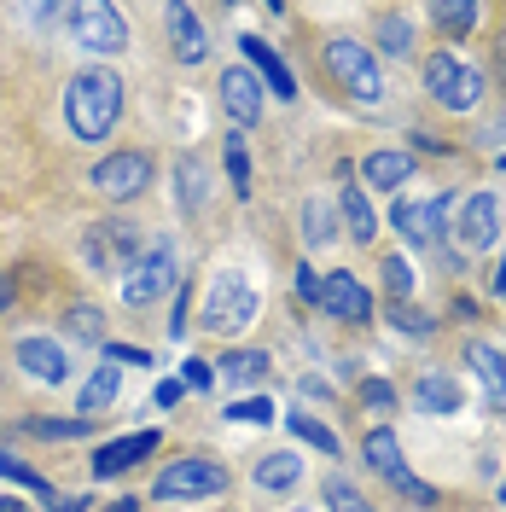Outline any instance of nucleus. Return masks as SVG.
<instances>
[{"mask_svg":"<svg viewBox=\"0 0 506 512\" xmlns=\"http://www.w3.org/2000/svg\"><path fill=\"white\" fill-rule=\"evenodd\" d=\"M123 117V76L117 70H82L64 88V123L76 140H105Z\"/></svg>","mask_w":506,"mask_h":512,"instance_id":"nucleus-1","label":"nucleus"},{"mask_svg":"<svg viewBox=\"0 0 506 512\" xmlns=\"http://www.w3.org/2000/svg\"><path fill=\"white\" fill-rule=\"evenodd\" d=\"M256 286L251 274H239V268H222L216 280H210V297H204V326L210 332H245L256 320Z\"/></svg>","mask_w":506,"mask_h":512,"instance_id":"nucleus-2","label":"nucleus"},{"mask_svg":"<svg viewBox=\"0 0 506 512\" xmlns=\"http://www.w3.org/2000/svg\"><path fill=\"white\" fill-rule=\"evenodd\" d=\"M326 70L349 88V99H361V105H379L384 99V76H379V64H373L367 41H355V35L326 41Z\"/></svg>","mask_w":506,"mask_h":512,"instance_id":"nucleus-3","label":"nucleus"},{"mask_svg":"<svg viewBox=\"0 0 506 512\" xmlns=\"http://www.w3.org/2000/svg\"><path fill=\"white\" fill-rule=\"evenodd\" d=\"M64 18H70L76 47H88V53H117V47H128V24H123V12H117L111 0H82V6H64Z\"/></svg>","mask_w":506,"mask_h":512,"instance_id":"nucleus-4","label":"nucleus"},{"mask_svg":"<svg viewBox=\"0 0 506 512\" xmlns=\"http://www.w3.org/2000/svg\"><path fill=\"white\" fill-rule=\"evenodd\" d=\"M169 286H175V245L158 239V245H146L140 262L123 274V303L128 309H146V303H158Z\"/></svg>","mask_w":506,"mask_h":512,"instance_id":"nucleus-5","label":"nucleus"},{"mask_svg":"<svg viewBox=\"0 0 506 512\" xmlns=\"http://www.w3.org/2000/svg\"><path fill=\"white\" fill-rule=\"evenodd\" d=\"M425 88H431V99H437L443 111H472L477 99H483L477 70L460 64L454 53H431V59H425Z\"/></svg>","mask_w":506,"mask_h":512,"instance_id":"nucleus-6","label":"nucleus"},{"mask_svg":"<svg viewBox=\"0 0 506 512\" xmlns=\"http://www.w3.org/2000/svg\"><path fill=\"white\" fill-rule=\"evenodd\" d=\"M222 489H227V466L204 460V454H192V460L163 466L152 495H158V501H198V495H222Z\"/></svg>","mask_w":506,"mask_h":512,"instance_id":"nucleus-7","label":"nucleus"},{"mask_svg":"<svg viewBox=\"0 0 506 512\" xmlns=\"http://www.w3.org/2000/svg\"><path fill=\"white\" fill-rule=\"evenodd\" d=\"M367 466H373L379 478H390L396 489H402V495H413V501H425V507L437 501V489H431V483H419V478L408 472V460H402V443H396V431H390V425L367 431Z\"/></svg>","mask_w":506,"mask_h":512,"instance_id":"nucleus-8","label":"nucleus"},{"mask_svg":"<svg viewBox=\"0 0 506 512\" xmlns=\"http://www.w3.org/2000/svg\"><path fill=\"white\" fill-rule=\"evenodd\" d=\"M140 233L128 222H94V233H88V262H94L99 274H128L134 262H140Z\"/></svg>","mask_w":506,"mask_h":512,"instance_id":"nucleus-9","label":"nucleus"},{"mask_svg":"<svg viewBox=\"0 0 506 512\" xmlns=\"http://www.w3.org/2000/svg\"><path fill=\"white\" fill-rule=\"evenodd\" d=\"M495 233H501V204H495V192H472V198H460L454 245L472 256V251H489V245H495Z\"/></svg>","mask_w":506,"mask_h":512,"instance_id":"nucleus-10","label":"nucleus"},{"mask_svg":"<svg viewBox=\"0 0 506 512\" xmlns=\"http://www.w3.org/2000/svg\"><path fill=\"white\" fill-rule=\"evenodd\" d=\"M146 181H152V158L146 152H117V158H105L94 169V192L99 198H134V192H146Z\"/></svg>","mask_w":506,"mask_h":512,"instance_id":"nucleus-11","label":"nucleus"},{"mask_svg":"<svg viewBox=\"0 0 506 512\" xmlns=\"http://www.w3.org/2000/svg\"><path fill=\"white\" fill-rule=\"evenodd\" d=\"M454 210H460V198H419V204L402 198V204H396V227H402L408 245H431V239H437V222L454 216Z\"/></svg>","mask_w":506,"mask_h":512,"instance_id":"nucleus-12","label":"nucleus"},{"mask_svg":"<svg viewBox=\"0 0 506 512\" xmlns=\"http://www.w3.org/2000/svg\"><path fill=\"white\" fill-rule=\"evenodd\" d=\"M320 309L361 326V320H373V297H367V286H361L355 274H326V280H320Z\"/></svg>","mask_w":506,"mask_h":512,"instance_id":"nucleus-13","label":"nucleus"},{"mask_svg":"<svg viewBox=\"0 0 506 512\" xmlns=\"http://www.w3.org/2000/svg\"><path fill=\"white\" fill-rule=\"evenodd\" d=\"M222 105H227V117H233V128H256V117H262V82H256V70H227Z\"/></svg>","mask_w":506,"mask_h":512,"instance_id":"nucleus-14","label":"nucleus"},{"mask_svg":"<svg viewBox=\"0 0 506 512\" xmlns=\"http://www.w3.org/2000/svg\"><path fill=\"white\" fill-rule=\"evenodd\" d=\"M239 53L256 64V82H268L280 99H297V76H291V64H285L280 53L262 41V35H239Z\"/></svg>","mask_w":506,"mask_h":512,"instance_id":"nucleus-15","label":"nucleus"},{"mask_svg":"<svg viewBox=\"0 0 506 512\" xmlns=\"http://www.w3.org/2000/svg\"><path fill=\"white\" fill-rule=\"evenodd\" d=\"M158 448V431H128V437H117V443H105L94 454V478H123L134 460H146Z\"/></svg>","mask_w":506,"mask_h":512,"instance_id":"nucleus-16","label":"nucleus"},{"mask_svg":"<svg viewBox=\"0 0 506 512\" xmlns=\"http://www.w3.org/2000/svg\"><path fill=\"white\" fill-rule=\"evenodd\" d=\"M163 18H169V41H175V59H181V64H198L204 53H210V41H204V18H198L192 6L175 0Z\"/></svg>","mask_w":506,"mask_h":512,"instance_id":"nucleus-17","label":"nucleus"},{"mask_svg":"<svg viewBox=\"0 0 506 512\" xmlns=\"http://www.w3.org/2000/svg\"><path fill=\"white\" fill-rule=\"evenodd\" d=\"M466 361H472L477 384H483V402L495 408V414H506V361L495 344H466Z\"/></svg>","mask_w":506,"mask_h":512,"instance_id":"nucleus-18","label":"nucleus"},{"mask_svg":"<svg viewBox=\"0 0 506 512\" xmlns=\"http://www.w3.org/2000/svg\"><path fill=\"white\" fill-rule=\"evenodd\" d=\"M0 478H12V483H24V489H35V495H41L53 512H82V507H88V501H64V495H53V483L41 478V472H30V466H24L18 454H6V448H0Z\"/></svg>","mask_w":506,"mask_h":512,"instance_id":"nucleus-19","label":"nucleus"},{"mask_svg":"<svg viewBox=\"0 0 506 512\" xmlns=\"http://www.w3.org/2000/svg\"><path fill=\"white\" fill-rule=\"evenodd\" d=\"M18 367H24L30 379L59 384L64 379V350L59 344H47V338H24V344H18Z\"/></svg>","mask_w":506,"mask_h":512,"instance_id":"nucleus-20","label":"nucleus"},{"mask_svg":"<svg viewBox=\"0 0 506 512\" xmlns=\"http://www.w3.org/2000/svg\"><path fill=\"white\" fill-rule=\"evenodd\" d=\"M413 396H419V414H460V402H466V390L448 379V373H425Z\"/></svg>","mask_w":506,"mask_h":512,"instance_id":"nucleus-21","label":"nucleus"},{"mask_svg":"<svg viewBox=\"0 0 506 512\" xmlns=\"http://www.w3.org/2000/svg\"><path fill=\"white\" fill-rule=\"evenodd\" d=\"M338 216H344L349 239H361V245H373V233H379V216H373V204H367V192L349 181L344 198H338Z\"/></svg>","mask_w":506,"mask_h":512,"instance_id":"nucleus-22","label":"nucleus"},{"mask_svg":"<svg viewBox=\"0 0 506 512\" xmlns=\"http://www.w3.org/2000/svg\"><path fill=\"white\" fill-rule=\"evenodd\" d=\"M361 175H367V181H373L379 192H396V187H402V181L413 175V163L402 158V152H373V158L361 163Z\"/></svg>","mask_w":506,"mask_h":512,"instance_id":"nucleus-23","label":"nucleus"},{"mask_svg":"<svg viewBox=\"0 0 506 512\" xmlns=\"http://www.w3.org/2000/svg\"><path fill=\"white\" fill-rule=\"evenodd\" d=\"M82 419H94V414H105L111 402H117V367H94L88 373V384H82Z\"/></svg>","mask_w":506,"mask_h":512,"instance_id":"nucleus-24","label":"nucleus"},{"mask_svg":"<svg viewBox=\"0 0 506 512\" xmlns=\"http://www.w3.org/2000/svg\"><path fill=\"white\" fill-rule=\"evenodd\" d=\"M222 379L233 384V390L262 384V379H268V355H262V350H233V355L222 361Z\"/></svg>","mask_w":506,"mask_h":512,"instance_id":"nucleus-25","label":"nucleus"},{"mask_svg":"<svg viewBox=\"0 0 506 512\" xmlns=\"http://www.w3.org/2000/svg\"><path fill=\"white\" fill-rule=\"evenodd\" d=\"M431 18H437V30L443 35H472L477 30V6L472 0H437Z\"/></svg>","mask_w":506,"mask_h":512,"instance_id":"nucleus-26","label":"nucleus"},{"mask_svg":"<svg viewBox=\"0 0 506 512\" xmlns=\"http://www.w3.org/2000/svg\"><path fill=\"white\" fill-rule=\"evenodd\" d=\"M297 478H303V460H297V454H268V460L256 466V483H262V489H291Z\"/></svg>","mask_w":506,"mask_h":512,"instance_id":"nucleus-27","label":"nucleus"},{"mask_svg":"<svg viewBox=\"0 0 506 512\" xmlns=\"http://www.w3.org/2000/svg\"><path fill=\"white\" fill-rule=\"evenodd\" d=\"M285 425H291V431H297V437H303L309 448H320L326 460L338 454V431H332V425H320L315 414H285Z\"/></svg>","mask_w":506,"mask_h":512,"instance_id":"nucleus-28","label":"nucleus"},{"mask_svg":"<svg viewBox=\"0 0 506 512\" xmlns=\"http://www.w3.org/2000/svg\"><path fill=\"white\" fill-rule=\"evenodd\" d=\"M379 47H384V53H396V59H408V53H413L408 18H379Z\"/></svg>","mask_w":506,"mask_h":512,"instance_id":"nucleus-29","label":"nucleus"},{"mask_svg":"<svg viewBox=\"0 0 506 512\" xmlns=\"http://www.w3.org/2000/svg\"><path fill=\"white\" fill-rule=\"evenodd\" d=\"M227 175H233V192L239 198L251 192V158H245V140L239 134H227Z\"/></svg>","mask_w":506,"mask_h":512,"instance_id":"nucleus-30","label":"nucleus"},{"mask_svg":"<svg viewBox=\"0 0 506 512\" xmlns=\"http://www.w3.org/2000/svg\"><path fill=\"white\" fill-rule=\"evenodd\" d=\"M274 414H280V408H274L268 396H245V402H233V408H227V419H239V425H268Z\"/></svg>","mask_w":506,"mask_h":512,"instance_id":"nucleus-31","label":"nucleus"},{"mask_svg":"<svg viewBox=\"0 0 506 512\" xmlns=\"http://www.w3.org/2000/svg\"><path fill=\"white\" fill-rule=\"evenodd\" d=\"M326 512H373L361 495H355V483H344V478H332L326 483Z\"/></svg>","mask_w":506,"mask_h":512,"instance_id":"nucleus-32","label":"nucleus"},{"mask_svg":"<svg viewBox=\"0 0 506 512\" xmlns=\"http://www.w3.org/2000/svg\"><path fill=\"white\" fill-rule=\"evenodd\" d=\"M303 222H309V227H303V245H326V239H332V210H326L320 198L303 210Z\"/></svg>","mask_w":506,"mask_h":512,"instance_id":"nucleus-33","label":"nucleus"},{"mask_svg":"<svg viewBox=\"0 0 506 512\" xmlns=\"http://www.w3.org/2000/svg\"><path fill=\"white\" fill-rule=\"evenodd\" d=\"M30 431L35 437H82V431H94V419H35Z\"/></svg>","mask_w":506,"mask_h":512,"instance_id":"nucleus-34","label":"nucleus"},{"mask_svg":"<svg viewBox=\"0 0 506 512\" xmlns=\"http://www.w3.org/2000/svg\"><path fill=\"white\" fill-rule=\"evenodd\" d=\"M384 286L396 291V297H408L413 291V268L402 262V256H384Z\"/></svg>","mask_w":506,"mask_h":512,"instance_id":"nucleus-35","label":"nucleus"},{"mask_svg":"<svg viewBox=\"0 0 506 512\" xmlns=\"http://www.w3.org/2000/svg\"><path fill=\"white\" fill-rule=\"evenodd\" d=\"M361 402H367L373 414H390V408H396V390H390L384 379H367L361 384Z\"/></svg>","mask_w":506,"mask_h":512,"instance_id":"nucleus-36","label":"nucleus"},{"mask_svg":"<svg viewBox=\"0 0 506 512\" xmlns=\"http://www.w3.org/2000/svg\"><path fill=\"white\" fill-rule=\"evenodd\" d=\"M70 332H76V338H99V332H105V315H99V309H70Z\"/></svg>","mask_w":506,"mask_h":512,"instance_id":"nucleus-37","label":"nucleus"},{"mask_svg":"<svg viewBox=\"0 0 506 512\" xmlns=\"http://www.w3.org/2000/svg\"><path fill=\"white\" fill-rule=\"evenodd\" d=\"M210 379H216V373H210V361H187V373H181L187 390H210Z\"/></svg>","mask_w":506,"mask_h":512,"instance_id":"nucleus-38","label":"nucleus"},{"mask_svg":"<svg viewBox=\"0 0 506 512\" xmlns=\"http://www.w3.org/2000/svg\"><path fill=\"white\" fill-rule=\"evenodd\" d=\"M297 291H303V303H320V274L315 268H297Z\"/></svg>","mask_w":506,"mask_h":512,"instance_id":"nucleus-39","label":"nucleus"},{"mask_svg":"<svg viewBox=\"0 0 506 512\" xmlns=\"http://www.w3.org/2000/svg\"><path fill=\"white\" fill-rule=\"evenodd\" d=\"M105 355H111V361H134V367H152V355H146V350H128V344H111Z\"/></svg>","mask_w":506,"mask_h":512,"instance_id":"nucleus-40","label":"nucleus"},{"mask_svg":"<svg viewBox=\"0 0 506 512\" xmlns=\"http://www.w3.org/2000/svg\"><path fill=\"white\" fill-rule=\"evenodd\" d=\"M396 326H402V332H431V320L413 315V309H396Z\"/></svg>","mask_w":506,"mask_h":512,"instance_id":"nucleus-41","label":"nucleus"},{"mask_svg":"<svg viewBox=\"0 0 506 512\" xmlns=\"http://www.w3.org/2000/svg\"><path fill=\"white\" fill-rule=\"evenodd\" d=\"M181 390H187V384H175V379L158 384V408H175V402H181Z\"/></svg>","mask_w":506,"mask_h":512,"instance_id":"nucleus-42","label":"nucleus"},{"mask_svg":"<svg viewBox=\"0 0 506 512\" xmlns=\"http://www.w3.org/2000/svg\"><path fill=\"white\" fill-rule=\"evenodd\" d=\"M0 512H35V507H24L18 495H0Z\"/></svg>","mask_w":506,"mask_h":512,"instance_id":"nucleus-43","label":"nucleus"},{"mask_svg":"<svg viewBox=\"0 0 506 512\" xmlns=\"http://www.w3.org/2000/svg\"><path fill=\"white\" fill-rule=\"evenodd\" d=\"M495 64H501V88H506V35L495 41Z\"/></svg>","mask_w":506,"mask_h":512,"instance_id":"nucleus-44","label":"nucleus"},{"mask_svg":"<svg viewBox=\"0 0 506 512\" xmlns=\"http://www.w3.org/2000/svg\"><path fill=\"white\" fill-rule=\"evenodd\" d=\"M6 303H12V280H6V274H0V309H6Z\"/></svg>","mask_w":506,"mask_h":512,"instance_id":"nucleus-45","label":"nucleus"},{"mask_svg":"<svg viewBox=\"0 0 506 512\" xmlns=\"http://www.w3.org/2000/svg\"><path fill=\"white\" fill-rule=\"evenodd\" d=\"M495 291L506 297V256H501V268H495Z\"/></svg>","mask_w":506,"mask_h":512,"instance_id":"nucleus-46","label":"nucleus"},{"mask_svg":"<svg viewBox=\"0 0 506 512\" xmlns=\"http://www.w3.org/2000/svg\"><path fill=\"white\" fill-rule=\"evenodd\" d=\"M111 512H140V501H111Z\"/></svg>","mask_w":506,"mask_h":512,"instance_id":"nucleus-47","label":"nucleus"},{"mask_svg":"<svg viewBox=\"0 0 506 512\" xmlns=\"http://www.w3.org/2000/svg\"><path fill=\"white\" fill-rule=\"evenodd\" d=\"M501 501H506V483H501Z\"/></svg>","mask_w":506,"mask_h":512,"instance_id":"nucleus-48","label":"nucleus"},{"mask_svg":"<svg viewBox=\"0 0 506 512\" xmlns=\"http://www.w3.org/2000/svg\"><path fill=\"white\" fill-rule=\"evenodd\" d=\"M501 169H506V158H501Z\"/></svg>","mask_w":506,"mask_h":512,"instance_id":"nucleus-49","label":"nucleus"}]
</instances>
